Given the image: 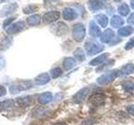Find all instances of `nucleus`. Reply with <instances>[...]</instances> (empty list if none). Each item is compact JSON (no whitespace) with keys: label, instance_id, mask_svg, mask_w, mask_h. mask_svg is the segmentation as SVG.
Returning a JSON list of instances; mask_svg holds the SVG:
<instances>
[{"label":"nucleus","instance_id":"23","mask_svg":"<svg viewBox=\"0 0 134 125\" xmlns=\"http://www.w3.org/2000/svg\"><path fill=\"white\" fill-rule=\"evenodd\" d=\"M123 23H124V20L123 18H121L120 16L118 15L112 16V18L111 19V25L112 28H119L121 25H123Z\"/></svg>","mask_w":134,"mask_h":125},{"label":"nucleus","instance_id":"33","mask_svg":"<svg viewBox=\"0 0 134 125\" xmlns=\"http://www.w3.org/2000/svg\"><path fill=\"white\" fill-rule=\"evenodd\" d=\"M94 123H95V119L92 118H86L85 121H83L81 125H92Z\"/></svg>","mask_w":134,"mask_h":125},{"label":"nucleus","instance_id":"15","mask_svg":"<svg viewBox=\"0 0 134 125\" xmlns=\"http://www.w3.org/2000/svg\"><path fill=\"white\" fill-rule=\"evenodd\" d=\"M53 98V95L50 92H45V93H40L38 96V101L40 103L45 105V104L49 103Z\"/></svg>","mask_w":134,"mask_h":125},{"label":"nucleus","instance_id":"37","mask_svg":"<svg viewBox=\"0 0 134 125\" xmlns=\"http://www.w3.org/2000/svg\"><path fill=\"white\" fill-rule=\"evenodd\" d=\"M4 66H5V59H4L3 57L0 56V70L3 69Z\"/></svg>","mask_w":134,"mask_h":125},{"label":"nucleus","instance_id":"14","mask_svg":"<svg viewBox=\"0 0 134 125\" xmlns=\"http://www.w3.org/2000/svg\"><path fill=\"white\" fill-rule=\"evenodd\" d=\"M89 33H90V35L93 38H98L102 34L100 28L98 27V25L96 24L94 21H91L89 23Z\"/></svg>","mask_w":134,"mask_h":125},{"label":"nucleus","instance_id":"16","mask_svg":"<svg viewBox=\"0 0 134 125\" xmlns=\"http://www.w3.org/2000/svg\"><path fill=\"white\" fill-rule=\"evenodd\" d=\"M109 56L108 53H103V54H100L98 57L95 58L94 59H92L90 63L89 64L91 65V66H99L100 64H104L105 62L107 61V58Z\"/></svg>","mask_w":134,"mask_h":125},{"label":"nucleus","instance_id":"22","mask_svg":"<svg viewBox=\"0 0 134 125\" xmlns=\"http://www.w3.org/2000/svg\"><path fill=\"white\" fill-rule=\"evenodd\" d=\"M134 29L132 26H125V27H122L118 29V35L121 36V37H127V36H130L133 33Z\"/></svg>","mask_w":134,"mask_h":125},{"label":"nucleus","instance_id":"6","mask_svg":"<svg viewBox=\"0 0 134 125\" xmlns=\"http://www.w3.org/2000/svg\"><path fill=\"white\" fill-rule=\"evenodd\" d=\"M25 28V23L24 21L20 20L18 22L12 23L8 28H6V32L8 34H14V33H19L24 30Z\"/></svg>","mask_w":134,"mask_h":125},{"label":"nucleus","instance_id":"30","mask_svg":"<svg viewBox=\"0 0 134 125\" xmlns=\"http://www.w3.org/2000/svg\"><path fill=\"white\" fill-rule=\"evenodd\" d=\"M9 91L11 94H16L20 93L22 89H21V87L19 85V83H17V84H12L9 87Z\"/></svg>","mask_w":134,"mask_h":125},{"label":"nucleus","instance_id":"36","mask_svg":"<svg viewBox=\"0 0 134 125\" xmlns=\"http://www.w3.org/2000/svg\"><path fill=\"white\" fill-rule=\"evenodd\" d=\"M127 23H128L129 24L134 25V12L129 16V18H127Z\"/></svg>","mask_w":134,"mask_h":125},{"label":"nucleus","instance_id":"9","mask_svg":"<svg viewBox=\"0 0 134 125\" xmlns=\"http://www.w3.org/2000/svg\"><path fill=\"white\" fill-rule=\"evenodd\" d=\"M105 101H106V96L100 93H96L92 94L90 98V103L92 105L96 107L103 105L105 103Z\"/></svg>","mask_w":134,"mask_h":125},{"label":"nucleus","instance_id":"12","mask_svg":"<svg viewBox=\"0 0 134 125\" xmlns=\"http://www.w3.org/2000/svg\"><path fill=\"white\" fill-rule=\"evenodd\" d=\"M78 17V12L76 10H75L72 8H65L64 11H63V18L65 20L67 21H71L75 20V18H77Z\"/></svg>","mask_w":134,"mask_h":125},{"label":"nucleus","instance_id":"10","mask_svg":"<svg viewBox=\"0 0 134 125\" xmlns=\"http://www.w3.org/2000/svg\"><path fill=\"white\" fill-rule=\"evenodd\" d=\"M60 17V12L59 11H49L47 12L43 17V21L44 23H52L57 21Z\"/></svg>","mask_w":134,"mask_h":125},{"label":"nucleus","instance_id":"32","mask_svg":"<svg viewBox=\"0 0 134 125\" xmlns=\"http://www.w3.org/2000/svg\"><path fill=\"white\" fill-rule=\"evenodd\" d=\"M132 48H134V38L130 39V40L125 45V49L126 50H130V49H132Z\"/></svg>","mask_w":134,"mask_h":125},{"label":"nucleus","instance_id":"2","mask_svg":"<svg viewBox=\"0 0 134 125\" xmlns=\"http://www.w3.org/2000/svg\"><path fill=\"white\" fill-rule=\"evenodd\" d=\"M85 36H86L85 26L81 23H75L72 28V37L74 40L80 43V42L83 41V39H85Z\"/></svg>","mask_w":134,"mask_h":125},{"label":"nucleus","instance_id":"27","mask_svg":"<svg viewBox=\"0 0 134 125\" xmlns=\"http://www.w3.org/2000/svg\"><path fill=\"white\" fill-rule=\"evenodd\" d=\"M38 10H39V6L38 5H36V4H29V5L24 8L23 12L25 14H30L37 12Z\"/></svg>","mask_w":134,"mask_h":125},{"label":"nucleus","instance_id":"1","mask_svg":"<svg viewBox=\"0 0 134 125\" xmlns=\"http://www.w3.org/2000/svg\"><path fill=\"white\" fill-rule=\"evenodd\" d=\"M117 77H119V71L116 69L111 70L100 76L97 78V83L100 85H107L114 81Z\"/></svg>","mask_w":134,"mask_h":125},{"label":"nucleus","instance_id":"38","mask_svg":"<svg viewBox=\"0 0 134 125\" xmlns=\"http://www.w3.org/2000/svg\"><path fill=\"white\" fill-rule=\"evenodd\" d=\"M130 4H131V7L134 9V0H130Z\"/></svg>","mask_w":134,"mask_h":125},{"label":"nucleus","instance_id":"21","mask_svg":"<svg viewBox=\"0 0 134 125\" xmlns=\"http://www.w3.org/2000/svg\"><path fill=\"white\" fill-rule=\"evenodd\" d=\"M95 18L97 21L99 25H100V27L106 28L108 25V17L106 14H97L95 16Z\"/></svg>","mask_w":134,"mask_h":125},{"label":"nucleus","instance_id":"19","mask_svg":"<svg viewBox=\"0 0 134 125\" xmlns=\"http://www.w3.org/2000/svg\"><path fill=\"white\" fill-rule=\"evenodd\" d=\"M134 73V65L132 64H128L124 65L122 68L119 70V76H127V75L132 74Z\"/></svg>","mask_w":134,"mask_h":125},{"label":"nucleus","instance_id":"39","mask_svg":"<svg viewBox=\"0 0 134 125\" xmlns=\"http://www.w3.org/2000/svg\"><path fill=\"white\" fill-rule=\"evenodd\" d=\"M54 125H67V124L65 123H57L54 124Z\"/></svg>","mask_w":134,"mask_h":125},{"label":"nucleus","instance_id":"28","mask_svg":"<svg viewBox=\"0 0 134 125\" xmlns=\"http://www.w3.org/2000/svg\"><path fill=\"white\" fill-rule=\"evenodd\" d=\"M121 86H122L123 89L126 92H128V93H131L134 90V83L131 81H125L121 83Z\"/></svg>","mask_w":134,"mask_h":125},{"label":"nucleus","instance_id":"35","mask_svg":"<svg viewBox=\"0 0 134 125\" xmlns=\"http://www.w3.org/2000/svg\"><path fill=\"white\" fill-rule=\"evenodd\" d=\"M127 112L131 115L134 116V104H132V105H129L127 107Z\"/></svg>","mask_w":134,"mask_h":125},{"label":"nucleus","instance_id":"18","mask_svg":"<svg viewBox=\"0 0 134 125\" xmlns=\"http://www.w3.org/2000/svg\"><path fill=\"white\" fill-rule=\"evenodd\" d=\"M50 80V76L47 73H41L35 78V83L38 85H44L49 83Z\"/></svg>","mask_w":134,"mask_h":125},{"label":"nucleus","instance_id":"13","mask_svg":"<svg viewBox=\"0 0 134 125\" xmlns=\"http://www.w3.org/2000/svg\"><path fill=\"white\" fill-rule=\"evenodd\" d=\"M33 103V98L31 96L29 95H25L23 97H19L18 98H16V103L17 105L19 107H28L29 105H31Z\"/></svg>","mask_w":134,"mask_h":125},{"label":"nucleus","instance_id":"42","mask_svg":"<svg viewBox=\"0 0 134 125\" xmlns=\"http://www.w3.org/2000/svg\"><path fill=\"white\" fill-rule=\"evenodd\" d=\"M49 1H50V0H49ZM51 1H52V0H51Z\"/></svg>","mask_w":134,"mask_h":125},{"label":"nucleus","instance_id":"41","mask_svg":"<svg viewBox=\"0 0 134 125\" xmlns=\"http://www.w3.org/2000/svg\"><path fill=\"white\" fill-rule=\"evenodd\" d=\"M114 1H116V2H120V1H121V0H114Z\"/></svg>","mask_w":134,"mask_h":125},{"label":"nucleus","instance_id":"29","mask_svg":"<svg viewBox=\"0 0 134 125\" xmlns=\"http://www.w3.org/2000/svg\"><path fill=\"white\" fill-rule=\"evenodd\" d=\"M62 74V70L60 68H54L50 71V77L52 78H57L58 77H60V75Z\"/></svg>","mask_w":134,"mask_h":125},{"label":"nucleus","instance_id":"25","mask_svg":"<svg viewBox=\"0 0 134 125\" xmlns=\"http://www.w3.org/2000/svg\"><path fill=\"white\" fill-rule=\"evenodd\" d=\"M74 57L80 62H83L86 59V54L84 50L81 48H78L75 50L74 52Z\"/></svg>","mask_w":134,"mask_h":125},{"label":"nucleus","instance_id":"40","mask_svg":"<svg viewBox=\"0 0 134 125\" xmlns=\"http://www.w3.org/2000/svg\"><path fill=\"white\" fill-rule=\"evenodd\" d=\"M6 1H8V0H0V3H4V2H6Z\"/></svg>","mask_w":134,"mask_h":125},{"label":"nucleus","instance_id":"17","mask_svg":"<svg viewBox=\"0 0 134 125\" xmlns=\"http://www.w3.org/2000/svg\"><path fill=\"white\" fill-rule=\"evenodd\" d=\"M75 64H76V61H75V58H70V57H67V58H64L62 65L65 71H68L71 68H73L75 66Z\"/></svg>","mask_w":134,"mask_h":125},{"label":"nucleus","instance_id":"26","mask_svg":"<svg viewBox=\"0 0 134 125\" xmlns=\"http://www.w3.org/2000/svg\"><path fill=\"white\" fill-rule=\"evenodd\" d=\"M117 12L121 16H127L130 12V8L127 3H121L117 8Z\"/></svg>","mask_w":134,"mask_h":125},{"label":"nucleus","instance_id":"24","mask_svg":"<svg viewBox=\"0 0 134 125\" xmlns=\"http://www.w3.org/2000/svg\"><path fill=\"white\" fill-rule=\"evenodd\" d=\"M14 105V102L12 99H7L4 100V101L0 102V112L3 110L10 109Z\"/></svg>","mask_w":134,"mask_h":125},{"label":"nucleus","instance_id":"7","mask_svg":"<svg viewBox=\"0 0 134 125\" xmlns=\"http://www.w3.org/2000/svg\"><path fill=\"white\" fill-rule=\"evenodd\" d=\"M17 8H18V4L16 3H12L3 6L0 9V18H3V17L11 15L17 10Z\"/></svg>","mask_w":134,"mask_h":125},{"label":"nucleus","instance_id":"5","mask_svg":"<svg viewBox=\"0 0 134 125\" xmlns=\"http://www.w3.org/2000/svg\"><path fill=\"white\" fill-rule=\"evenodd\" d=\"M107 5V0H89L88 8L92 12L99 11Z\"/></svg>","mask_w":134,"mask_h":125},{"label":"nucleus","instance_id":"3","mask_svg":"<svg viewBox=\"0 0 134 125\" xmlns=\"http://www.w3.org/2000/svg\"><path fill=\"white\" fill-rule=\"evenodd\" d=\"M85 49L89 56H93L103 51L104 46L96 42H87L85 44Z\"/></svg>","mask_w":134,"mask_h":125},{"label":"nucleus","instance_id":"31","mask_svg":"<svg viewBox=\"0 0 134 125\" xmlns=\"http://www.w3.org/2000/svg\"><path fill=\"white\" fill-rule=\"evenodd\" d=\"M14 19H15V18H14V17H13V18H8L6 20H4V22L3 23V28H7L8 27H9L10 25L12 24V23L14 21Z\"/></svg>","mask_w":134,"mask_h":125},{"label":"nucleus","instance_id":"20","mask_svg":"<svg viewBox=\"0 0 134 125\" xmlns=\"http://www.w3.org/2000/svg\"><path fill=\"white\" fill-rule=\"evenodd\" d=\"M41 18L39 14H33L27 18L26 22L29 26H37L40 23Z\"/></svg>","mask_w":134,"mask_h":125},{"label":"nucleus","instance_id":"4","mask_svg":"<svg viewBox=\"0 0 134 125\" xmlns=\"http://www.w3.org/2000/svg\"><path fill=\"white\" fill-rule=\"evenodd\" d=\"M69 31V28L67 24L63 22H58L57 23L54 24L51 28V32L54 35L58 37H61L65 35Z\"/></svg>","mask_w":134,"mask_h":125},{"label":"nucleus","instance_id":"8","mask_svg":"<svg viewBox=\"0 0 134 125\" xmlns=\"http://www.w3.org/2000/svg\"><path fill=\"white\" fill-rule=\"evenodd\" d=\"M90 92H91L90 87L84 88V89L78 91L77 93L73 96V101L76 103H80L83 102L84 100H85V98L87 97V95L90 93Z\"/></svg>","mask_w":134,"mask_h":125},{"label":"nucleus","instance_id":"11","mask_svg":"<svg viewBox=\"0 0 134 125\" xmlns=\"http://www.w3.org/2000/svg\"><path fill=\"white\" fill-rule=\"evenodd\" d=\"M115 38V33L112 29L107 28L106 29L100 36V42L103 43H111L113 39Z\"/></svg>","mask_w":134,"mask_h":125},{"label":"nucleus","instance_id":"34","mask_svg":"<svg viewBox=\"0 0 134 125\" xmlns=\"http://www.w3.org/2000/svg\"><path fill=\"white\" fill-rule=\"evenodd\" d=\"M7 93V90H6V88L3 86V85H0V98L3 97L5 96Z\"/></svg>","mask_w":134,"mask_h":125}]
</instances>
